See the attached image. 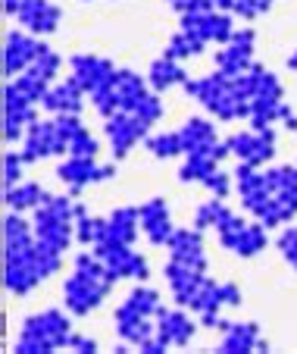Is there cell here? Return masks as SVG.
I'll use <instances>...</instances> for the list:
<instances>
[{
  "instance_id": "8d00e7d4",
  "label": "cell",
  "mask_w": 297,
  "mask_h": 354,
  "mask_svg": "<svg viewBox=\"0 0 297 354\" xmlns=\"http://www.w3.org/2000/svg\"><path fill=\"white\" fill-rule=\"evenodd\" d=\"M66 348L82 351V354H91V351H97V342L88 339V335H82V333H73V335H69V345Z\"/></svg>"
},
{
  "instance_id": "f35d334b",
  "label": "cell",
  "mask_w": 297,
  "mask_h": 354,
  "mask_svg": "<svg viewBox=\"0 0 297 354\" xmlns=\"http://www.w3.org/2000/svg\"><path fill=\"white\" fill-rule=\"evenodd\" d=\"M288 66H291V69H294V73H297V50H294V54L288 57Z\"/></svg>"
},
{
  "instance_id": "d6a6232c",
  "label": "cell",
  "mask_w": 297,
  "mask_h": 354,
  "mask_svg": "<svg viewBox=\"0 0 297 354\" xmlns=\"http://www.w3.org/2000/svg\"><path fill=\"white\" fill-rule=\"evenodd\" d=\"M231 207H225V198H213L207 201V204H200L198 214H194V226L198 229H216L219 223L225 220V214H229Z\"/></svg>"
},
{
  "instance_id": "3957f363",
  "label": "cell",
  "mask_w": 297,
  "mask_h": 354,
  "mask_svg": "<svg viewBox=\"0 0 297 354\" xmlns=\"http://www.w3.org/2000/svg\"><path fill=\"white\" fill-rule=\"evenodd\" d=\"M182 88L194 100H200V107L210 110L216 120H222V122L251 120V97H253L251 69L241 75H225L216 69L213 75H204V79H188Z\"/></svg>"
},
{
  "instance_id": "8992f818",
  "label": "cell",
  "mask_w": 297,
  "mask_h": 354,
  "mask_svg": "<svg viewBox=\"0 0 297 354\" xmlns=\"http://www.w3.org/2000/svg\"><path fill=\"white\" fill-rule=\"evenodd\" d=\"M73 335V323L63 310L47 308L41 314H32L19 329L16 339V351L19 354H44V351H57V348L69 345Z\"/></svg>"
},
{
  "instance_id": "5bb4252c",
  "label": "cell",
  "mask_w": 297,
  "mask_h": 354,
  "mask_svg": "<svg viewBox=\"0 0 297 354\" xmlns=\"http://www.w3.org/2000/svg\"><path fill=\"white\" fill-rule=\"evenodd\" d=\"M57 176H59V182H66L69 194H73V198H79V194L85 192L88 185H94V182L113 179V176H116V167H100L94 157L69 154L66 160L57 167Z\"/></svg>"
},
{
  "instance_id": "6da1fadb",
  "label": "cell",
  "mask_w": 297,
  "mask_h": 354,
  "mask_svg": "<svg viewBox=\"0 0 297 354\" xmlns=\"http://www.w3.org/2000/svg\"><path fill=\"white\" fill-rule=\"evenodd\" d=\"M235 188L241 194L245 210L266 229L285 226L297 216V167H251L238 163Z\"/></svg>"
},
{
  "instance_id": "836d02e7",
  "label": "cell",
  "mask_w": 297,
  "mask_h": 354,
  "mask_svg": "<svg viewBox=\"0 0 297 354\" xmlns=\"http://www.w3.org/2000/svg\"><path fill=\"white\" fill-rule=\"evenodd\" d=\"M22 167H26L22 151H7L3 154V188H13L16 182H22Z\"/></svg>"
},
{
  "instance_id": "ba28073f",
  "label": "cell",
  "mask_w": 297,
  "mask_h": 354,
  "mask_svg": "<svg viewBox=\"0 0 297 354\" xmlns=\"http://www.w3.org/2000/svg\"><path fill=\"white\" fill-rule=\"evenodd\" d=\"M216 235H219V245L235 251L238 257H257L260 251L266 248V226L260 220H245V216H238L235 210L225 214V220L216 226Z\"/></svg>"
},
{
  "instance_id": "2e32d148",
  "label": "cell",
  "mask_w": 297,
  "mask_h": 354,
  "mask_svg": "<svg viewBox=\"0 0 297 354\" xmlns=\"http://www.w3.org/2000/svg\"><path fill=\"white\" fill-rule=\"evenodd\" d=\"M182 28L191 35H198L207 44H225L235 28V16L222 13V10H200V13H185L182 16Z\"/></svg>"
},
{
  "instance_id": "277c9868",
  "label": "cell",
  "mask_w": 297,
  "mask_h": 354,
  "mask_svg": "<svg viewBox=\"0 0 297 354\" xmlns=\"http://www.w3.org/2000/svg\"><path fill=\"white\" fill-rule=\"evenodd\" d=\"M113 286H116V273H113L94 251H82V254L75 257L73 276L63 282L66 310L73 317H88L91 310L100 308V301L113 292Z\"/></svg>"
},
{
  "instance_id": "f1b7e54d",
  "label": "cell",
  "mask_w": 297,
  "mask_h": 354,
  "mask_svg": "<svg viewBox=\"0 0 297 354\" xmlns=\"http://www.w3.org/2000/svg\"><path fill=\"white\" fill-rule=\"evenodd\" d=\"M106 216H91L85 210V204H75V239H79V245H85V248H94V245H100V241L106 239Z\"/></svg>"
},
{
  "instance_id": "52a82bcc",
  "label": "cell",
  "mask_w": 297,
  "mask_h": 354,
  "mask_svg": "<svg viewBox=\"0 0 297 354\" xmlns=\"http://www.w3.org/2000/svg\"><path fill=\"white\" fill-rule=\"evenodd\" d=\"M75 204L73 194H50V198L35 210V235L38 241L50 245L53 251H66L75 239Z\"/></svg>"
},
{
  "instance_id": "d6986e66",
  "label": "cell",
  "mask_w": 297,
  "mask_h": 354,
  "mask_svg": "<svg viewBox=\"0 0 297 354\" xmlns=\"http://www.w3.org/2000/svg\"><path fill=\"white\" fill-rule=\"evenodd\" d=\"M182 132V145H185V154H213V157H229V145L216 138V129H213L210 120L204 116H191L185 126L178 129Z\"/></svg>"
},
{
  "instance_id": "44dd1931",
  "label": "cell",
  "mask_w": 297,
  "mask_h": 354,
  "mask_svg": "<svg viewBox=\"0 0 297 354\" xmlns=\"http://www.w3.org/2000/svg\"><path fill=\"white\" fill-rule=\"evenodd\" d=\"M169 257L178 263H188L194 270H207V254H204V229H175L166 241Z\"/></svg>"
},
{
  "instance_id": "4dcf8cb0",
  "label": "cell",
  "mask_w": 297,
  "mask_h": 354,
  "mask_svg": "<svg viewBox=\"0 0 297 354\" xmlns=\"http://www.w3.org/2000/svg\"><path fill=\"white\" fill-rule=\"evenodd\" d=\"M147 151H151L157 160H172V157L185 154V145H182V132H160V135H147L144 138Z\"/></svg>"
},
{
  "instance_id": "7a4b0ae2",
  "label": "cell",
  "mask_w": 297,
  "mask_h": 354,
  "mask_svg": "<svg viewBox=\"0 0 297 354\" xmlns=\"http://www.w3.org/2000/svg\"><path fill=\"white\" fill-rule=\"evenodd\" d=\"M63 267V254L38 241L35 226L16 214L3 220V286L13 295H28L38 282Z\"/></svg>"
},
{
  "instance_id": "7c38bea8",
  "label": "cell",
  "mask_w": 297,
  "mask_h": 354,
  "mask_svg": "<svg viewBox=\"0 0 297 354\" xmlns=\"http://www.w3.org/2000/svg\"><path fill=\"white\" fill-rule=\"evenodd\" d=\"M44 41L38 35L26 32V28H16V32H7L3 38V75L7 79H19L41 54H44Z\"/></svg>"
},
{
  "instance_id": "9a60e30c",
  "label": "cell",
  "mask_w": 297,
  "mask_h": 354,
  "mask_svg": "<svg viewBox=\"0 0 297 354\" xmlns=\"http://www.w3.org/2000/svg\"><path fill=\"white\" fill-rule=\"evenodd\" d=\"M104 122H106L104 132H106V138H110V147H113V157H116V160H122V157L151 132V126H147L141 116L128 113V110H119V113H113L110 120H104Z\"/></svg>"
},
{
  "instance_id": "603a6c76",
  "label": "cell",
  "mask_w": 297,
  "mask_h": 354,
  "mask_svg": "<svg viewBox=\"0 0 297 354\" xmlns=\"http://www.w3.org/2000/svg\"><path fill=\"white\" fill-rule=\"evenodd\" d=\"M41 107H44L50 116H63V113L79 116L82 107H85V88H82L73 75H69L66 82H53L47 97L41 100Z\"/></svg>"
},
{
  "instance_id": "ac0fdd59",
  "label": "cell",
  "mask_w": 297,
  "mask_h": 354,
  "mask_svg": "<svg viewBox=\"0 0 297 354\" xmlns=\"http://www.w3.org/2000/svg\"><path fill=\"white\" fill-rule=\"evenodd\" d=\"M69 69H73V79L85 88V94H97L106 85L116 82L119 69L113 66L106 57H94V54H75L69 57Z\"/></svg>"
},
{
  "instance_id": "cb8c5ba5",
  "label": "cell",
  "mask_w": 297,
  "mask_h": 354,
  "mask_svg": "<svg viewBox=\"0 0 297 354\" xmlns=\"http://www.w3.org/2000/svg\"><path fill=\"white\" fill-rule=\"evenodd\" d=\"M219 351L225 354H247V351H269V342L260 335L257 323H229L222 329Z\"/></svg>"
},
{
  "instance_id": "83f0119b",
  "label": "cell",
  "mask_w": 297,
  "mask_h": 354,
  "mask_svg": "<svg viewBox=\"0 0 297 354\" xmlns=\"http://www.w3.org/2000/svg\"><path fill=\"white\" fill-rule=\"evenodd\" d=\"M50 198V192L38 185V182H16L13 188H3V201L10 210H38L44 201Z\"/></svg>"
},
{
  "instance_id": "8fae6325",
  "label": "cell",
  "mask_w": 297,
  "mask_h": 354,
  "mask_svg": "<svg viewBox=\"0 0 297 354\" xmlns=\"http://www.w3.org/2000/svg\"><path fill=\"white\" fill-rule=\"evenodd\" d=\"M229 151L238 157V163H251V167H263L276 154V129H245L225 138Z\"/></svg>"
},
{
  "instance_id": "4316f807",
  "label": "cell",
  "mask_w": 297,
  "mask_h": 354,
  "mask_svg": "<svg viewBox=\"0 0 297 354\" xmlns=\"http://www.w3.org/2000/svg\"><path fill=\"white\" fill-rule=\"evenodd\" d=\"M106 239L110 241H122V245H135L141 232V207H116L106 216ZM104 239V241H106Z\"/></svg>"
},
{
  "instance_id": "1f68e13d",
  "label": "cell",
  "mask_w": 297,
  "mask_h": 354,
  "mask_svg": "<svg viewBox=\"0 0 297 354\" xmlns=\"http://www.w3.org/2000/svg\"><path fill=\"white\" fill-rule=\"evenodd\" d=\"M207 47V41H200L198 35L185 32V28H178L175 35H172V41L166 44V57H175V60H191V57H198L200 50Z\"/></svg>"
},
{
  "instance_id": "30bf717a",
  "label": "cell",
  "mask_w": 297,
  "mask_h": 354,
  "mask_svg": "<svg viewBox=\"0 0 297 354\" xmlns=\"http://www.w3.org/2000/svg\"><path fill=\"white\" fill-rule=\"evenodd\" d=\"M35 120H41L38 104L28 100L13 82H7V88H3V141L7 145L22 141Z\"/></svg>"
},
{
  "instance_id": "f546056e",
  "label": "cell",
  "mask_w": 297,
  "mask_h": 354,
  "mask_svg": "<svg viewBox=\"0 0 297 354\" xmlns=\"http://www.w3.org/2000/svg\"><path fill=\"white\" fill-rule=\"evenodd\" d=\"M216 169H219V157H213V154H185V163H182V169H178V179L204 185Z\"/></svg>"
},
{
  "instance_id": "ffe728a7",
  "label": "cell",
  "mask_w": 297,
  "mask_h": 354,
  "mask_svg": "<svg viewBox=\"0 0 297 354\" xmlns=\"http://www.w3.org/2000/svg\"><path fill=\"white\" fill-rule=\"evenodd\" d=\"M198 333V323L185 314V308H160L157 310V339L166 348H185Z\"/></svg>"
},
{
  "instance_id": "d4e9b609",
  "label": "cell",
  "mask_w": 297,
  "mask_h": 354,
  "mask_svg": "<svg viewBox=\"0 0 297 354\" xmlns=\"http://www.w3.org/2000/svg\"><path fill=\"white\" fill-rule=\"evenodd\" d=\"M141 232L147 235L151 245H166L169 235L175 232L172 216H169V207H166L163 198H151L147 204H141Z\"/></svg>"
},
{
  "instance_id": "484cf974",
  "label": "cell",
  "mask_w": 297,
  "mask_h": 354,
  "mask_svg": "<svg viewBox=\"0 0 297 354\" xmlns=\"http://www.w3.org/2000/svg\"><path fill=\"white\" fill-rule=\"evenodd\" d=\"M147 82H151V88L157 94L169 91V88H178L188 82V73L185 66H182V60H175V57H157V60L151 63V69H147Z\"/></svg>"
},
{
  "instance_id": "74e56055",
  "label": "cell",
  "mask_w": 297,
  "mask_h": 354,
  "mask_svg": "<svg viewBox=\"0 0 297 354\" xmlns=\"http://www.w3.org/2000/svg\"><path fill=\"white\" fill-rule=\"evenodd\" d=\"M26 3H28V0H3V13H7V16H16L22 7H26Z\"/></svg>"
},
{
  "instance_id": "4fadbf2b",
  "label": "cell",
  "mask_w": 297,
  "mask_h": 354,
  "mask_svg": "<svg viewBox=\"0 0 297 354\" xmlns=\"http://www.w3.org/2000/svg\"><path fill=\"white\" fill-rule=\"evenodd\" d=\"M91 251L113 270V273H116V279H138V282H144L147 276H151L147 261L138 254V251H132V245H122V241H110V239H106V241H100V245H94Z\"/></svg>"
},
{
  "instance_id": "9c48e42d",
  "label": "cell",
  "mask_w": 297,
  "mask_h": 354,
  "mask_svg": "<svg viewBox=\"0 0 297 354\" xmlns=\"http://www.w3.org/2000/svg\"><path fill=\"white\" fill-rule=\"evenodd\" d=\"M57 154H69L66 147V135H63V126H59L57 116L50 120H35L28 126L26 138H22V157L26 163H38L44 157H57Z\"/></svg>"
},
{
  "instance_id": "e575fe53",
  "label": "cell",
  "mask_w": 297,
  "mask_h": 354,
  "mask_svg": "<svg viewBox=\"0 0 297 354\" xmlns=\"http://www.w3.org/2000/svg\"><path fill=\"white\" fill-rule=\"evenodd\" d=\"M278 251H282V257L291 263V267L297 270V226H288L282 235H278Z\"/></svg>"
},
{
  "instance_id": "5b68a950",
  "label": "cell",
  "mask_w": 297,
  "mask_h": 354,
  "mask_svg": "<svg viewBox=\"0 0 297 354\" xmlns=\"http://www.w3.org/2000/svg\"><path fill=\"white\" fill-rule=\"evenodd\" d=\"M160 308H163V301H160L157 288H147V286L132 288L128 298L122 301L116 308V314H113L119 339L126 342V345H135V348H141L147 339H153V335H157L153 320H157Z\"/></svg>"
},
{
  "instance_id": "d590c367",
  "label": "cell",
  "mask_w": 297,
  "mask_h": 354,
  "mask_svg": "<svg viewBox=\"0 0 297 354\" xmlns=\"http://www.w3.org/2000/svg\"><path fill=\"white\" fill-rule=\"evenodd\" d=\"M166 7H172L178 16L200 13V10H219V0H166Z\"/></svg>"
},
{
  "instance_id": "7402d4cb",
  "label": "cell",
  "mask_w": 297,
  "mask_h": 354,
  "mask_svg": "<svg viewBox=\"0 0 297 354\" xmlns=\"http://www.w3.org/2000/svg\"><path fill=\"white\" fill-rule=\"evenodd\" d=\"M59 19H63V10H59L57 3H50V0H28L26 7L16 13V22H19L26 32L38 35V38L57 32Z\"/></svg>"
},
{
  "instance_id": "e0dca14e",
  "label": "cell",
  "mask_w": 297,
  "mask_h": 354,
  "mask_svg": "<svg viewBox=\"0 0 297 354\" xmlns=\"http://www.w3.org/2000/svg\"><path fill=\"white\" fill-rule=\"evenodd\" d=\"M253 41H257L253 28H238V32L222 44V50L213 54V63H216L219 73H225V75L247 73V69L253 66Z\"/></svg>"
}]
</instances>
